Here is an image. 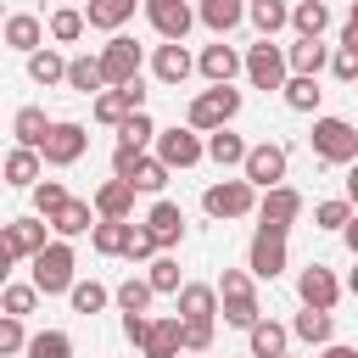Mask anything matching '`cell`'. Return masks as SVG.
<instances>
[{
  "label": "cell",
  "mask_w": 358,
  "mask_h": 358,
  "mask_svg": "<svg viewBox=\"0 0 358 358\" xmlns=\"http://www.w3.org/2000/svg\"><path fill=\"white\" fill-rule=\"evenodd\" d=\"M285 358H291V352H285Z\"/></svg>",
  "instance_id": "e7e4bbea"
},
{
  "label": "cell",
  "mask_w": 358,
  "mask_h": 358,
  "mask_svg": "<svg viewBox=\"0 0 358 358\" xmlns=\"http://www.w3.org/2000/svg\"><path fill=\"white\" fill-rule=\"evenodd\" d=\"M341 50H358V22L347 17V28H341Z\"/></svg>",
  "instance_id": "11a10c76"
},
{
  "label": "cell",
  "mask_w": 358,
  "mask_h": 358,
  "mask_svg": "<svg viewBox=\"0 0 358 358\" xmlns=\"http://www.w3.org/2000/svg\"><path fill=\"white\" fill-rule=\"evenodd\" d=\"M213 285H218V296H224V308H218V319H224V324L252 330V324L263 319V302H257V274H252V268H224Z\"/></svg>",
  "instance_id": "7a4b0ae2"
},
{
  "label": "cell",
  "mask_w": 358,
  "mask_h": 358,
  "mask_svg": "<svg viewBox=\"0 0 358 358\" xmlns=\"http://www.w3.org/2000/svg\"><path fill=\"white\" fill-rule=\"evenodd\" d=\"M190 73H196V56L185 50V39H162V45L151 50V78H157V84L179 90V84H185Z\"/></svg>",
  "instance_id": "2e32d148"
},
{
  "label": "cell",
  "mask_w": 358,
  "mask_h": 358,
  "mask_svg": "<svg viewBox=\"0 0 358 358\" xmlns=\"http://www.w3.org/2000/svg\"><path fill=\"white\" fill-rule=\"evenodd\" d=\"M285 78H291L285 45H274V39L246 45V84H252V90H285Z\"/></svg>",
  "instance_id": "52a82bcc"
},
{
  "label": "cell",
  "mask_w": 358,
  "mask_h": 358,
  "mask_svg": "<svg viewBox=\"0 0 358 358\" xmlns=\"http://www.w3.org/2000/svg\"><path fill=\"white\" fill-rule=\"evenodd\" d=\"M179 358H207V352H179Z\"/></svg>",
  "instance_id": "91938a15"
},
{
  "label": "cell",
  "mask_w": 358,
  "mask_h": 358,
  "mask_svg": "<svg viewBox=\"0 0 358 358\" xmlns=\"http://www.w3.org/2000/svg\"><path fill=\"white\" fill-rule=\"evenodd\" d=\"M56 6H73V0H56Z\"/></svg>",
  "instance_id": "6125c7cd"
},
{
  "label": "cell",
  "mask_w": 358,
  "mask_h": 358,
  "mask_svg": "<svg viewBox=\"0 0 358 358\" xmlns=\"http://www.w3.org/2000/svg\"><path fill=\"white\" fill-rule=\"evenodd\" d=\"M341 291H347V285L336 280L330 263H308V268L296 274V296H302V308H336Z\"/></svg>",
  "instance_id": "5bb4252c"
},
{
  "label": "cell",
  "mask_w": 358,
  "mask_h": 358,
  "mask_svg": "<svg viewBox=\"0 0 358 358\" xmlns=\"http://www.w3.org/2000/svg\"><path fill=\"white\" fill-rule=\"evenodd\" d=\"M280 95H285V106H291V112H313V117H319V101H324L319 78H308V73H291Z\"/></svg>",
  "instance_id": "ab89813d"
},
{
  "label": "cell",
  "mask_w": 358,
  "mask_h": 358,
  "mask_svg": "<svg viewBox=\"0 0 358 358\" xmlns=\"http://www.w3.org/2000/svg\"><path fill=\"white\" fill-rule=\"evenodd\" d=\"M145 22L157 28V39H185L201 17L190 0H145Z\"/></svg>",
  "instance_id": "9a60e30c"
},
{
  "label": "cell",
  "mask_w": 358,
  "mask_h": 358,
  "mask_svg": "<svg viewBox=\"0 0 358 358\" xmlns=\"http://www.w3.org/2000/svg\"><path fill=\"white\" fill-rule=\"evenodd\" d=\"M313 358H358V347H347V341H330V347H319Z\"/></svg>",
  "instance_id": "db71d44e"
},
{
  "label": "cell",
  "mask_w": 358,
  "mask_h": 358,
  "mask_svg": "<svg viewBox=\"0 0 358 358\" xmlns=\"http://www.w3.org/2000/svg\"><path fill=\"white\" fill-rule=\"evenodd\" d=\"M196 73L207 78V84H235V78H246V56L235 50V45H201V56H196Z\"/></svg>",
  "instance_id": "e0dca14e"
},
{
  "label": "cell",
  "mask_w": 358,
  "mask_h": 358,
  "mask_svg": "<svg viewBox=\"0 0 358 358\" xmlns=\"http://www.w3.org/2000/svg\"><path fill=\"white\" fill-rule=\"evenodd\" d=\"M28 280H34L45 296H67V291L78 285V252H73V241L50 235V246L28 257Z\"/></svg>",
  "instance_id": "6da1fadb"
},
{
  "label": "cell",
  "mask_w": 358,
  "mask_h": 358,
  "mask_svg": "<svg viewBox=\"0 0 358 358\" xmlns=\"http://www.w3.org/2000/svg\"><path fill=\"white\" fill-rule=\"evenodd\" d=\"M218 319H185V352H213Z\"/></svg>",
  "instance_id": "f907efd6"
},
{
  "label": "cell",
  "mask_w": 358,
  "mask_h": 358,
  "mask_svg": "<svg viewBox=\"0 0 358 358\" xmlns=\"http://www.w3.org/2000/svg\"><path fill=\"white\" fill-rule=\"evenodd\" d=\"M134 196H140V190H134L129 179H117V173H112L106 185H95V196H90V201H95V213H101V218H134Z\"/></svg>",
  "instance_id": "484cf974"
},
{
  "label": "cell",
  "mask_w": 358,
  "mask_h": 358,
  "mask_svg": "<svg viewBox=\"0 0 358 358\" xmlns=\"http://www.w3.org/2000/svg\"><path fill=\"white\" fill-rule=\"evenodd\" d=\"M308 145H313V157H319V162H330V168H347V162H358V129H352L347 117H330V112H319V117H313V134H308Z\"/></svg>",
  "instance_id": "8992f818"
},
{
  "label": "cell",
  "mask_w": 358,
  "mask_h": 358,
  "mask_svg": "<svg viewBox=\"0 0 358 358\" xmlns=\"http://www.w3.org/2000/svg\"><path fill=\"white\" fill-rule=\"evenodd\" d=\"M95 224H101L95 201H78V196H73V201H67V207L50 218V235H62V241H78V235H90Z\"/></svg>",
  "instance_id": "f546056e"
},
{
  "label": "cell",
  "mask_w": 358,
  "mask_h": 358,
  "mask_svg": "<svg viewBox=\"0 0 358 358\" xmlns=\"http://www.w3.org/2000/svg\"><path fill=\"white\" fill-rule=\"evenodd\" d=\"M179 352H185V319H179V313H157L140 358H179Z\"/></svg>",
  "instance_id": "44dd1931"
},
{
  "label": "cell",
  "mask_w": 358,
  "mask_h": 358,
  "mask_svg": "<svg viewBox=\"0 0 358 358\" xmlns=\"http://www.w3.org/2000/svg\"><path fill=\"white\" fill-rule=\"evenodd\" d=\"M45 28H50V39H56V45H73V39H84V34H90V17H84V6H56Z\"/></svg>",
  "instance_id": "f35d334b"
},
{
  "label": "cell",
  "mask_w": 358,
  "mask_h": 358,
  "mask_svg": "<svg viewBox=\"0 0 358 358\" xmlns=\"http://www.w3.org/2000/svg\"><path fill=\"white\" fill-rule=\"evenodd\" d=\"M140 224L157 235V246H162V252H173V246L185 241V207H179V201H168V196H157V201L145 207V218H140Z\"/></svg>",
  "instance_id": "d6986e66"
},
{
  "label": "cell",
  "mask_w": 358,
  "mask_h": 358,
  "mask_svg": "<svg viewBox=\"0 0 358 358\" xmlns=\"http://www.w3.org/2000/svg\"><path fill=\"white\" fill-rule=\"evenodd\" d=\"M112 302H117V313H151V302H157V285H151L145 274H129V280L112 291Z\"/></svg>",
  "instance_id": "74e56055"
},
{
  "label": "cell",
  "mask_w": 358,
  "mask_h": 358,
  "mask_svg": "<svg viewBox=\"0 0 358 358\" xmlns=\"http://www.w3.org/2000/svg\"><path fill=\"white\" fill-rule=\"evenodd\" d=\"M39 179H45V151L11 145V151H6V185H11V190H34Z\"/></svg>",
  "instance_id": "603a6c76"
},
{
  "label": "cell",
  "mask_w": 358,
  "mask_h": 358,
  "mask_svg": "<svg viewBox=\"0 0 358 358\" xmlns=\"http://www.w3.org/2000/svg\"><path fill=\"white\" fill-rule=\"evenodd\" d=\"M134 6H145V0H90L84 17H90L95 34H123V22L134 17Z\"/></svg>",
  "instance_id": "1f68e13d"
},
{
  "label": "cell",
  "mask_w": 358,
  "mask_h": 358,
  "mask_svg": "<svg viewBox=\"0 0 358 358\" xmlns=\"http://www.w3.org/2000/svg\"><path fill=\"white\" fill-rule=\"evenodd\" d=\"M285 56H291V73H308V78H319L324 67H330V56H336V45H324V39H291L285 45Z\"/></svg>",
  "instance_id": "f1b7e54d"
},
{
  "label": "cell",
  "mask_w": 358,
  "mask_h": 358,
  "mask_svg": "<svg viewBox=\"0 0 358 358\" xmlns=\"http://www.w3.org/2000/svg\"><path fill=\"white\" fill-rule=\"evenodd\" d=\"M145 280L157 285V296H179V285H185V280H179V263H173L168 252H157V257L145 263Z\"/></svg>",
  "instance_id": "bcb514c9"
},
{
  "label": "cell",
  "mask_w": 358,
  "mask_h": 358,
  "mask_svg": "<svg viewBox=\"0 0 358 358\" xmlns=\"http://www.w3.org/2000/svg\"><path fill=\"white\" fill-rule=\"evenodd\" d=\"M291 336H296L302 347H313V352H319V347H330V341H336V313H330V308H302V313L291 319Z\"/></svg>",
  "instance_id": "cb8c5ba5"
},
{
  "label": "cell",
  "mask_w": 358,
  "mask_h": 358,
  "mask_svg": "<svg viewBox=\"0 0 358 358\" xmlns=\"http://www.w3.org/2000/svg\"><path fill=\"white\" fill-rule=\"evenodd\" d=\"M246 22L257 28V39H274L280 28H291V0H252Z\"/></svg>",
  "instance_id": "836d02e7"
},
{
  "label": "cell",
  "mask_w": 358,
  "mask_h": 358,
  "mask_svg": "<svg viewBox=\"0 0 358 358\" xmlns=\"http://www.w3.org/2000/svg\"><path fill=\"white\" fill-rule=\"evenodd\" d=\"M45 246H50V218H39V213L6 218V229H0V268L11 274L17 263H28V257L45 252Z\"/></svg>",
  "instance_id": "277c9868"
},
{
  "label": "cell",
  "mask_w": 358,
  "mask_h": 358,
  "mask_svg": "<svg viewBox=\"0 0 358 358\" xmlns=\"http://www.w3.org/2000/svg\"><path fill=\"white\" fill-rule=\"evenodd\" d=\"M324 28H330V0H296L291 6V34L324 39Z\"/></svg>",
  "instance_id": "e575fe53"
},
{
  "label": "cell",
  "mask_w": 358,
  "mask_h": 358,
  "mask_svg": "<svg viewBox=\"0 0 358 358\" xmlns=\"http://www.w3.org/2000/svg\"><path fill=\"white\" fill-rule=\"evenodd\" d=\"M157 157L179 173V168H196L207 157V134L190 129V123H173V129H157Z\"/></svg>",
  "instance_id": "30bf717a"
},
{
  "label": "cell",
  "mask_w": 358,
  "mask_h": 358,
  "mask_svg": "<svg viewBox=\"0 0 358 358\" xmlns=\"http://www.w3.org/2000/svg\"><path fill=\"white\" fill-rule=\"evenodd\" d=\"M347 201L358 207V162H347Z\"/></svg>",
  "instance_id": "9f6ffc18"
},
{
  "label": "cell",
  "mask_w": 358,
  "mask_h": 358,
  "mask_svg": "<svg viewBox=\"0 0 358 358\" xmlns=\"http://www.w3.org/2000/svg\"><path fill=\"white\" fill-rule=\"evenodd\" d=\"M67 90H73V95H101V90H112L101 56H73V62H67Z\"/></svg>",
  "instance_id": "d6a6232c"
},
{
  "label": "cell",
  "mask_w": 358,
  "mask_h": 358,
  "mask_svg": "<svg viewBox=\"0 0 358 358\" xmlns=\"http://www.w3.org/2000/svg\"><path fill=\"white\" fill-rule=\"evenodd\" d=\"M246 6H252V0H201V6H196V17H201V28H207V34H218V39H224V34H235V28L246 22Z\"/></svg>",
  "instance_id": "83f0119b"
},
{
  "label": "cell",
  "mask_w": 358,
  "mask_h": 358,
  "mask_svg": "<svg viewBox=\"0 0 358 358\" xmlns=\"http://www.w3.org/2000/svg\"><path fill=\"white\" fill-rule=\"evenodd\" d=\"M352 22H358V0H352Z\"/></svg>",
  "instance_id": "94428289"
},
{
  "label": "cell",
  "mask_w": 358,
  "mask_h": 358,
  "mask_svg": "<svg viewBox=\"0 0 358 358\" xmlns=\"http://www.w3.org/2000/svg\"><path fill=\"white\" fill-rule=\"evenodd\" d=\"M246 151H252V145H246V140H241V134H235L229 123L207 134V157H213L218 168H241V162H246Z\"/></svg>",
  "instance_id": "8d00e7d4"
},
{
  "label": "cell",
  "mask_w": 358,
  "mask_h": 358,
  "mask_svg": "<svg viewBox=\"0 0 358 358\" xmlns=\"http://www.w3.org/2000/svg\"><path fill=\"white\" fill-rule=\"evenodd\" d=\"M28 341H34V336L22 330V319H17V313H0V358H22Z\"/></svg>",
  "instance_id": "681fc988"
},
{
  "label": "cell",
  "mask_w": 358,
  "mask_h": 358,
  "mask_svg": "<svg viewBox=\"0 0 358 358\" xmlns=\"http://www.w3.org/2000/svg\"><path fill=\"white\" fill-rule=\"evenodd\" d=\"M241 173H246L257 190H274V185H285V173H291V151H285L280 140H257V145L246 151Z\"/></svg>",
  "instance_id": "8fae6325"
},
{
  "label": "cell",
  "mask_w": 358,
  "mask_h": 358,
  "mask_svg": "<svg viewBox=\"0 0 358 358\" xmlns=\"http://www.w3.org/2000/svg\"><path fill=\"white\" fill-rule=\"evenodd\" d=\"M50 123L56 117H45V106H17V117H11V134H17V145H45V134H50Z\"/></svg>",
  "instance_id": "d590c367"
},
{
  "label": "cell",
  "mask_w": 358,
  "mask_h": 358,
  "mask_svg": "<svg viewBox=\"0 0 358 358\" xmlns=\"http://www.w3.org/2000/svg\"><path fill=\"white\" fill-rule=\"evenodd\" d=\"M330 73H336L341 84H358V50H341V45H336V56H330Z\"/></svg>",
  "instance_id": "f5cc1de1"
},
{
  "label": "cell",
  "mask_w": 358,
  "mask_h": 358,
  "mask_svg": "<svg viewBox=\"0 0 358 358\" xmlns=\"http://www.w3.org/2000/svg\"><path fill=\"white\" fill-rule=\"evenodd\" d=\"M67 62H73V56H62L56 45H39L34 56H22V67H28V78H34L39 90H56V84H67Z\"/></svg>",
  "instance_id": "d4e9b609"
},
{
  "label": "cell",
  "mask_w": 358,
  "mask_h": 358,
  "mask_svg": "<svg viewBox=\"0 0 358 358\" xmlns=\"http://www.w3.org/2000/svg\"><path fill=\"white\" fill-rule=\"evenodd\" d=\"M39 151H45V168H73V162L90 151V129H84L78 117H56Z\"/></svg>",
  "instance_id": "9c48e42d"
},
{
  "label": "cell",
  "mask_w": 358,
  "mask_h": 358,
  "mask_svg": "<svg viewBox=\"0 0 358 358\" xmlns=\"http://www.w3.org/2000/svg\"><path fill=\"white\" fill-rule=\"evenodd\" d=\"M285 241H291V229L257 224V229H252V246H246V268H252L257 280H280V274H285Z\"/></svg>",
  "instance_id": "ba28073f"
},
{
  "label": "cell",
  "mask_w": 358,
  "mask_h": 358,
  "mask_svg": "<svg viewBox=\"0 0 358 358\" xmlns=\"http://www.w3.org/2000/svg\"><path fill=\"white\" fill-rule=\"evenodd\" d=\"M352 201L347 196H330V201H313V229H330V235H341L347 224H352Z\"/></svg>",
  "instance_id": "7bdbcfd3"
},
{
  "label": "cell",
  "mask_w": 358,
  "mask_h": 358,
  "mask_svg": "<svg viewBox=\"0 0 358 358\" xmlns=\"http://www.w3.org/2000/svg\"><path fill=\"white\" fill-rule=\"evenodd\" d=\"M218 308H224L218 285H201V280H185L179 296H173V313L179 319H218Z\"/></svg>",
  "instance_id": "7402d4cb"
},
{
  "label": "cell",
  "mask_w": 358,
  "mask_h": 358,
  "mask_svg": "<svg viewBox=\"0 0 358 358\" xmlns=\"http://www.w3.org/2000/svg\"><path fill=\"white\" fill-rule=\"evenodd\" d=\"M302 213H308V201H302L296 185H274V190L257 196V224H280V229H291Z\"/></svg>",
  "instance_id": "ac0fdd59"
},
{
  "label": "cell",
  "mask_w": 358,
  "mask_h": 358,
  "mask_svg": "<svg viewBox=\"0 0 358 358\" xmlns=\"http://www.w3.org/2000/svg\"><path fill=\"white\" fill-rule=\"evenodd\" d=\"M347 296H358V257H352V274H347Z\"/></svg>",
  "instance_id": "680465c9"
},
{
  "label": "cell",
  "mask_w": 358,
  "mask_h": 358,
  "mask_svg": "<svg viewBox=\"0 0 358 358\" xmlns=\"http://www.w3.org/2000/svg\"><path fill=\"white\" fill-rule=\"evenodd\" d=\"M129 241H134V218H101V224L90 229V246H95L101 257H123Z\"/></svg>",
  "instance_id": "4dcf8cb0"
},
{
  "label": "cell",
  "mask_w": 358,
  "mask_h": 358,
  "mask_svg": "<svg viewBox=\"0 0 358 358\" xmlns=\"http://www.w3.org/2000/svg\"><path fill=\"white\" fill-rule=\"evenodd\" d=\"M106 302H112V291H106L101 280H78V285L67 291V308H73V313H84V319H95Z\"/></svg>",
  "instance_id": "ee69618b"
},
{
  "label": "cell",
  "mask_w": 358,
  "mask_h": 358,
  "mask_svg": "<svg viewBox=\"0 0 358 358\" xmlns=\"http://www.w3.org/2000/svg\"><path fill=\"white\" fill-rule=\"evenodd\" d=\"M0 39H6V50H17V56H34V50L50 39V28H45L34 11H11V17H6V28H0Z\"/></svg>",
  "instance_id": "ffe728a7"
},
{
  "label": "cell",
  "mask_w": 358,
  "mask_h": 358,
  "mask_svg": "<svg viewBox=\"0 0 358 358\" xmlns=\"http://www.w3.org/2000/svg\"><path fill=\"white\" fill-rule=\"evenodd\" d=\"M39 285L34 280H6V291H0V313H17V319H28L34 308H39Z\"/></svg>",
  "instance_id": "b9f144b4"
},
{
  "label": "cell",
  "mask_w": 358,
  "mask_h": 358,
  "mask_svg": "<svg viewBox=\"0 0 358 358\" xmlns=\"http://www.w3.org/2000/svg\"><path fill=\"white\" fill-rule=\"evenodd\" d=\"M117 145H157V123H151V112L123 117V123H117Z\"/></svg>",
  "instance_id": "c3c4849f"
},
{
  "label": "cell",
  "mask_w": 358,
  "mask_h": 358,
  "mask_svg": "<svg viewBox=\"0 0 358 358\" xmlns=\"http://www.w3.org/2000/svg\"><path fill=\"white\" fill-rule=\"evenodd\" d=\"M285 347H291V324H280V319H257L246 330V352L252 358H285Z\"/></svg>",
  "instance_id": "4316f807"
},
{
  "label": "cell",
  "mask_w": 358,
  "mask_h": 358,
  "mask_svg": "<svg viewBox=\"0 0 358 358\" xmlns=\"http://www.w3.org/2000/svg\"><path fill=\"white\" fill-rule=\"evenodd\" d=\"M145 95H151V90H145L140 78H134V84H117V90H101V95L90 101V117H95V123H106V129H117L123 117L145 112Z\"/></svg>",
  "instance_id": "7c38bea8"
},
{
  "label": "cell",
  "mask_w": 358,
  "mask_h": 358,
  "mask_svg": "<svg viewBox=\"0 0 358 358\" xmlns=\"http://www.w3.org/2000/svg\"><path fill=\"white\" fill-rule=\"evenodd\" d=\"M341 241H347V252H352V257H358V213H352V224H347V229H341Z\"/></svg>",
  "instance_id": "6f0895ef"
},
{
  "label": "cell",
  "mask_w": 358,
  "mask_h": 358,
  "mask_svg": "<svg viewBox=\"0 0 358 358\" xmlns=\"http://www.w3.org/2000/svg\"><path fill=\"white\" fill-rule=\"evenodd\" d=\"M22 358H73V336L67 330H39Z\"/></svg>",
  "instance_id": "7dc6e473"
},
{
  "label": "cell",
  "mask_w": 358,
  "mask_h": 358,
  "mask_svg": "<svg viewBox=\"0 0 358 358\" xmlns=\"http://www.w3.org/2000/svg\"><path fill=\"white\" fill-rule=\"evenodd\" d=\"M201 213L207 218H218V224H229V218H252L257 213V185L241 173V179H213L207 190H201Z\"/></svg>",
  "instance_id": "5b68a950"
},
{
  "label": "cell",
  "mask_w": 358,
  "mask_h": 358,
  "mask_svg": "<svg viewBox=\"0 0 358 358\" xmlns=\"http://www.w3.org/2000/svg\"><path fill=\"white\" fill-rule=\"evenodd\" d=\"M95 56H101L112 90H117V84H134V78H140V62H145V50H140L129 34H106V45H101Z\"/></svg>",
  "instance_id": "4fadbf2b"
},
{
  "label": "cell",
  "mask_w": 358,
  "mask_h": 358,
  "mask_svg": "<svg viewBox=\"0 0 358 358\" xmlns=\"http://www.w3.org/2000/svg\"><path fill=\"white\" fill-rule=\"evenodd\" d=\"M241 358H252V352H241Z\"/></svg>",
  "instance_id": "be15d7a7"
},
{
  "label": "cell",
  "mask_w": 358,
  "mask_h": 358,
  "mask_svg": "<svg viewBox=\"0 0 358 358\" xmlns=\"http://www.w3.org/2000/svg\"><path fill=\"white\" fill-rule=\"evenodd\" d=\"M168 173H173V168H168V162H162L157 151H145V157L134 162V173H129V185H134L140 196H162V185H168Z\"/></svg>",
  "instance_id": "60d3db41"
},
{
  "label": "cell",
  "mask_w": 358,
  "mask_h": 358,
  "mask_svg": "<svg viewBox=\"0 0 358 358\" xmlns=\"http://www.w3.org/2000/svg\"><path fill=\"white\" fill-rule=\"evenodd\" d=\"M28 196H34V213H39V218H56V213H62V207H67V201H73V196H67V185H62V179H39V185H34V190H28Z\"/></svg>",
  "instance_id": "f6af8a7d"
},
{
  "label": "cell",
  "mask_w": 358,
  "mask_h": 358,
  "mask_svg": "<svg viewBox=\"0 0 358 358\" xmlns=\"http://www.w3.org/2000/svg\"><path fill=\"white\" fill-rule=\"evenodd\" d=\"M145 336H151V313H123V341L145 347Z\"/></svg>",
  "instance_id": "816d5d0a"
},
{
  "label": "cell",
  "mask_w": 358,
  "mask_h": 358,
  "mask_svg": "<svg viewBox=\"0 0 358 358\" xmlns=\"http://www.w3.org/2000/svg\"><path fill=\"white\" fill-rule=\"evenodd\" d=\"M241 106H246V95H241L235 84H207V90H196V95H190L185 123H190V129H201V134H213V129L235 123V117H241Z\"/></svg>",
  "instance_id": "3957f363"
}]
</instances>
